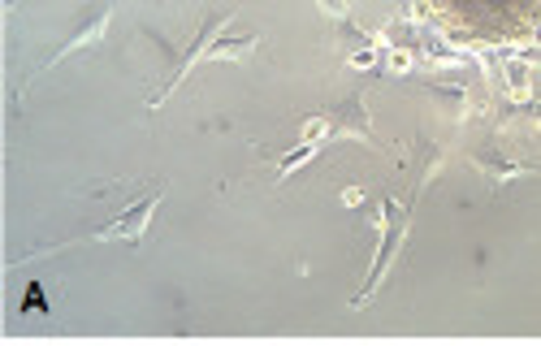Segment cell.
Segmentation results:
<instances>
[{"mask_svg": "<svg viewBox=\"0 0 541 346\" xmlns=\"http://www.w3.org/2000/svg\"><path fill=\"white\" fill-rule=\"evenodd\" d=\"M156 204H161V186H152L148 199L130 204L122 217H113V221H104L100 230H91V238H126V243H139L143 230H148V221H152V212H156Z\"/></svg>", "mask_w": 541, "mask_h": 346, "instance_id": "cell-1", "label": "cell"}, {"mask_svg": "<svg viewBox=\"0 0 541 346\" xmlns=\"http://www.w3.org/2000/svg\"><path fill=\"white\" fill-rule=\"evenodd\" d=\"M109 18H113V9H100V13H91V22L83 26V31H74L70 39H65V44H61L57 52H52V57H48L44 65H39V70H35V74H44V70H52V65H57L61 57H70V52H74V48H87V44H96V39H100V31H104V26H109Z\"/></svg>", "mask_w": 541, "mask_h": 346, "instance_id": "cell-2", "label": "cell"}, {"mask_svg": "<svg viewBox=\"0 0 541 346\" xmlns=\"http://www.w3.org/2000/svg\"><path fill=\"white\" fill-rule=\"evenodd\" d=\"M256 48V35H239V39H221L204 52V57H247V52Z\"/></svg>", "mask_w": 541, "mask_h": 346, "instance_id": "cell-3", "label": "cell"}, {"mask_svg": "<svg viewBox=\"0 0 541 346\" xmlns=\"http://www.w3.org/2000/svg\"><path fill=\"white\" fill-rule=\"evenodd\" d=\"M325 9H334V13H338V9H342V5H338V0H325Z\"/></svg>", "mask_w": 541, "mask_h": 346, "instance_id": "cell-4", "label": "cell"}]
</instances>
